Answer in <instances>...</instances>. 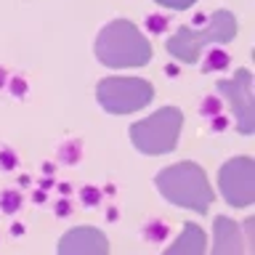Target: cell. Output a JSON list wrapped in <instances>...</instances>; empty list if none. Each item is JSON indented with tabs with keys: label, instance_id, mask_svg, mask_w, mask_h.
<instances>
[{
	"label": "cell",
	"instance_id": "11",
	"mask_svg": "<svg viewBox=\"0 0 255 255\" xmlns=\"http://www.w3.org/2000/svg\"><path fill=\"white\" fill-rule=\"evenodd\" d=\"M154 3L165 5V8H173V11H186V8H191L197 0H154Z\"/></svg>",
	"mask_w": 255,
	"mask_h": 255
},
{
	"label": "cell",
	"instance_id": "2",
	"mask_svg": "<svg viewBox=\"0 0 255 255\" xmlns=\"http://www.w3.org/2000/svg\"><path fill=\"white\" fill-rule=\"evenodd\" d=\"M157 189L167 202L194 213H207L213 202V189L205 170L197 162H175L157 173Z\"/></svg>",
	"mask_w": 255,
	"mask_h": 255
},
{
	"label": "cell",
	"instance_id": "3",
	"mask_svg": "<svg viewBox=\"0 0 255 255\" xmlns=\"http://www.w3.org/2000/svg\"><path fill=\"white\" fill-rule=\"evenodd\" d=\"M237 35V16L231 11H215L210 16L205 29H191V27H178L173 37H167V53L175 56L181 64H197L199 53L205 45H221L229 43Z\"/></svg>",
	"mask_w": 255,
	"mask_h": 255
},
{
	"label": "cell",
	"instance_id": "8",
	"mask_svg": "<svg viewBox=\"0 0 255 255\" xmlns=\"http://www.w3.org/2000/svg\"><path fill=\"white\" fill-rule=\"evenodd\" d=\"M59 255H109L107 234L96 226H75L59 239Z\"/></svg>",
	"mask_w": 255,
	"mask_h": 255
},
{
	"label": "cell",
	"instance_id": "9",
	"mask_svg": "<svg viewBox=\"0 0 255 255\" xmlns=\"http://www.w3.org/2000/svg\"><path fill=\"white\" fill-rule=\"evenodd\" d=\"M213 255H245L242 229L223 215L215 218L213 226Z\"/></svg>",
	"mask_w": 255,
	"mask_h": 255
},
{
	"label": "cell",
	"instance_id": "4",
	"mask_svg": "<svg viewBox=\"0 0 255 255\" xmlns=\"http://www.w3.org/2000/svg\"><path fill=\"white\" fill-rule=\"evenodd\" d=\"M183 128V115L178 107H162L154 115L130 125V141L141 154H167L175 149Z\"/></svg>",
	"mask_w": 255,
	"mask_h": 255
},
{
	"label": "cell",
	"instance_id": "10",
	"mask_svg": "<svg viewBox=\"0 0 255 255\" xmlns=\"http://www.w3.org/2000/svg\"><path fill=\"white\" fill-rule=\"evenodd\" d=\"M205 247H207V234L202 226L186 221L183 223V231L175 242L167 247L162 255H205Z\"/></svg>",
	"mask_w": 255,
	"mask_h": 255
},
{
	"label": "cell",
	"instance_id": "5",
	"mask_svg": "<svg viewBox=\"0 0 255 255\" xmlns=\"http://www.w3.org/2000/svg\"><path fill=\"white\" fill-rule=\"evenodd\" d=\"M96 99L112 115L138 112L154 99V88L141 77H107L96 88Z\"/></svg>",
	"mask_w": 255,
	"mask_h": 255
},
{
	"label": "cell",
	"instance_id": "6",
	"mask_svg": "<svg viewBox=\"0 0 255 255\" xmlns=\"http://www.w3.org/2000/svg\"><path fill=\"white\" fill-rule=\"evenodd\" d=\"M218 186L231 207H250L255 202V162L250 157H234L221 167Z\"/></svg>",
	"mask_w": 255,
	"mask_h": 255
},
{
	"label": "cell",
	"instance_id": "1",
	"mask_svg": "<svg viewBox=\"0 0 255 255\" xmlns=\"http://www.w3.org/2000/svg\"><path fill=\"white\" fill-rule=\"evenodd\" d=\"M96 56L101 64L115 69L143 67L151 59V43L141 35V29L128 19H115L96 37Z\"/></svg>",
	"mask_w": 255,
	"mask_h": 255
},
{
	"label": "cell",
	"instance_id": "7",
	"mask_svg": "<svg viewBox=\"0 0 255 255\" xmlns=\"http://www.w3.org/2000/svg\"><path fill=\"white\" fill-rule=\"evenodd\" d=\"M218 91L231 104L239 133L250 135L253 133V75H250V69H237V75L231 80H221Z\"/></svg>",
	"mask_w": 255,
	"mask_h": 255
}]
</instances>
